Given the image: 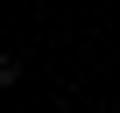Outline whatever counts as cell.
I'll return each mask as SVG.
<instances>
[{
  "label": "cell",
  "instance_id": "cell-1",
  "mask_svg": "<svg viewBox=\"0 0 120 113\" xmlns=\"http://www.w3.org/2000/svg\"><path fill=\"white\" fill-rule=\"evenodd\" d=\"M21 78V56H0V85H14Z\"/></svg>",
  "mask_w": 120,
  "mask_h": 113
}]
</instances>
